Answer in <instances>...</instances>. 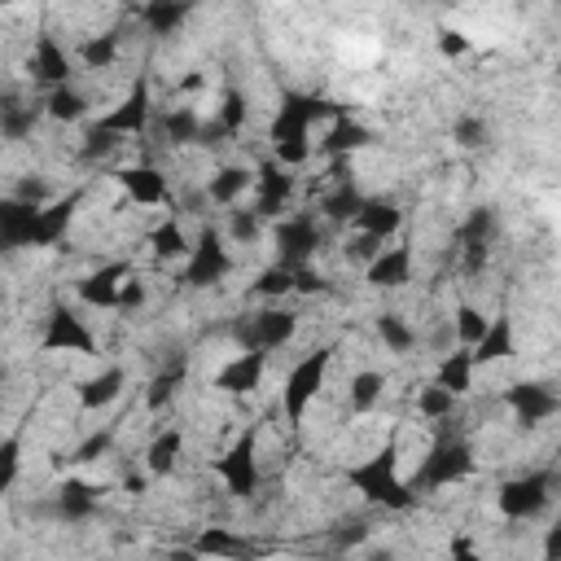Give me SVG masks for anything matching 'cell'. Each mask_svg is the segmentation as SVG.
<instances>
[{
  "label": "cell",
  "mask_w": 561,
  "mask_h": 561,
  "mask_svg": "<svg viewBox=\"0 0 561 561\" xmlns=\"http://www.w3.org/2000/svg\"><path fill=\"white\" fill-rule=\"evenodd\" d=\"M473 355H469V346H451L447 355H438V364H434V386H443L447 394H456V399H465L469 390H473Z\"/></svg>",
  "instance_id": "30"
},
{
  "label": "cell",
  "mask_w": 561,
  "mask_h": 561,
  "mask_svg": "<svg viewBox=\"0 0 561 561\" xmlns=\"http://www.w3.org/2000/svg\"><path fill=\"white\" fill-rule=\"evenodd\" d=\"M351 228L386 245L390 237H399V232H403V206H399V202H390V197H368V193H364V202H359V210H355Z\"/></svg>",
  "instance_id": "21"
},
{
  "label": "cell",
  "mask_w": 561,
  "mask_h": 561,
  "mask_svg": "<svg viewBox=\"0 0 561 561\" xmlns=\"http://www.w3.org/2000/svg\"><path fill=\"white\" fill-rule=\"evenodd\" d=\"M250 188H254V167H245V162H224L215 175H206L202 197H206V206H224V210H232V206L245 202Z\"/></svg>",
  "instance_id": "20"
},
{
  "label": "cell",
  "mask_w": 561,
  "mask_h": 561,
  "mask_svg": "<svg viewBox=\"0 0 561 561\" xmlns=\"http://www.w3.org/2000/svg\"><path fill=\"white\" fill-rule=\"evenodd\" d=\"M473 465H478L473 443H469L465 434H443V438L421 456L416 473L403 478V482H408V491L421 500V495H430V491H443V486L465 482V478L473 473Z\"/></svg>",
  "instance_id": "2"
},
{
  "label": "cell",
  "mask_w": 561,
  "mask_h": 561,
  "mask_svg": "<svg viewBox=\"0 0 561 561\" xmlns=\"http://www.w3.org/2000/svg\"><path fill=\"white\" fill-rule=\"evenodd\" d=\"M456 408H460V399H456V394H447V390H443V386H434V381H425V386L416 390V416H421V421H430V425H438V421L456 416Z\"/></svg>",
  "instance_id": "39"
},
{
  "label": "cell",
  "mask_w": 561,
  "mask_h": 561,
  "mask_svg": "<svg viewBox=\"0 0 561 561\" xmlns=\"http://www.w3.org/2000/svg\"><path fill=\"white\" fill-rule=\"evenodd\" d=\"M171 561H202V552L188 543V548H175V552H171Z\"/></svg>",
  "instance_id": "47"
},
{
  "label": "cell",
  "mask_w": 561,
  "mask_h": 561,
  "mask_svg": "<svg viewBox=\"0 0 561 561\" xmlns=\"http://www.w3.org/2000/svg\"><path fill=\"white\" fill-rule=\"evenodd\" d=\"M329 364H333V346H311L302 359L289 364V373H285V381H280V408H285L289 425H298V421L307 416V408L316 403V394L324 390Z\"/></svg>",
  "instance_id": "3"
},
{
  "label": "cell",
  "mask_w": 561,
  "mask_h": 561,
  "mask_svg": "<svg viewBox=\"0 0 561 561\" xmlns=\"http://www.w3.org/2000/svg\"><path fill=\"white\" fill-rule=\"evenodd\" d=\"M35 245H44L39 206L18 202L13 193L0 197V250H35Z\"/></svg>",
  "instance_id": "16"
},
{
  "label": "cell",
  "mask_w": 561,
  "mask_h": 561,
  "mask_svg": "<svg viewBox=\"0 0 561 561\" xmlns=\"http://www.w3.org/2000/svg\"><path fill=\"white\" fill-rule=\"evenodd\" d=\"M193 548L202 552V561H259L263 557V543L232 530V526H206L193 535Z\"/></svg>",
  "instance_id": "19"
},
{
  "label": "cell",
  "mask_w": 561,
  "mask_h": 561,
  "mask_svg": "<svg viewBox=\"0 0 561 561\" xmlns=\"http://www.w3.org/2000/svg\"><path fill=\"white\" fill-rule=\"evenodd\" d=\"M70 57H75L83 70H92V75L114 70L118 57H123V35H118V31H92V35H83V39L70 48Z\"/></svg>",
  "instance_id": "25"
},
{
  "label": "cell",
  "mask_w": 561,
  "mask_h": 561,
  "mask_svg": "<svg viewBox=\"0 0 561 561\" xmlns=\"http://www.w3.org/2000/svg\"><path fill=\"white\" fill-rule=\"evenodd\" d=\"M359 202H364V193H359L351 180H337L333 188H324V193H320V210H316V219L351 224V219H355V210H359Z\"/></svg>",
  "instance_id": "33"
},
{
  "label": "cell",
  "mask_w": 561,
  "mask_h": 561,
  "mask_svg": "<svg viewBox=\"0 0 561 561\" xmlns=\"http://www.w3.org/2000/svg\"><path fill=\"white\" fill-rule=\"evenodd\" d=\"M412 263H416V250L412 241H399V245H381V254L364 267V280L373 289H403L412 280Z\"/></svg>",
  "instance_id": "22"
},
{
  "label": "cell",
  "mask_w": 561,
  "mask_h": 561,
  "mask_svg": "<svg viewBox=\"0 0 561 561\" xmlns=\"http://www.w3.org/2000/svg\"><path fill=\"white\" fill-rule=\"evenodd\" d=\"M39 346H44V351H70V355H101L92 329L83 324V316H79L75 307H66V302H57V307L48 311Z\"/></svg>",
  "instance_id": "14"
},
{
  "label": "cell",
  "mask_w": 561,
  "mask_h": 561,
  "mask_svg": "<svg viewBox=\"0 0 561 561\" xmlns=\"http://www.w3.org/2000/svg\"><path fill=\"white\" fill-rule=\"evenodd\" d=\"M131 272H136L131 259H110V263H101L75 280V298L92 311H118V294H123V280Z\"/></svg>",
  "instance_id": "12"
},
{
  "label": "cell",
  "mask_w": 561,
  "mask_h": 561,
  "mask_svg": "<svg viewBox=\"0 0 561 561\" xmlns=\"http://www.w3.org/2000/svg\"><path fill=\"white\" fill-rule=\"evenodd\" d=\"M145 241H149V254H153L158 263H184L188 250H193V237H188V228H184L175 215L158 219V224L145 232Z\"/></svg>",
  "instance_id": "27"
},
{
  "label": "cell",
  "mask_w": 561,
  "mask_h": 561,
  "mask_svg": "<svg viewBox=\"0 0 561 561\" xmlns=\"http://www.w3.org/2000/svg\"><path fill=\"white\" fill-rule=\"evenodd\" d=\"M0 386H4V381H0Z\"/></svg>",
  "instance_id": "48"
},
{
  "label": "cell",
  "mask_w": 561,
  "mask_h": 561,
  "mask_svg": "<svg viewBox=\"0 0 561 561\" xmlns=\"http://www.w3.org/2000/svg\"><path fill=\"white\" fill-rule=\"evenodd\" d=\"M18 473H22V438L9 434V438H0V491H9L18 482Z\"/></svg>",
  "instance_id": "43"
},
{
  "label": "cell",
  "mask_w": 561,
  "mask_h": 561,
  "mask_svg": "<svg viewBox=\"0 0 561 561\" xmlns=\"http://www.w3.org/2000/svg\"><path fill=\"white\" fill-rule=\"evenodd\" d=\"M298 324H302V320H298L294 307L267 302V307L250 311V320L237 324V342H241V351H263V355H272V351H285V346L298 337Z\"/></svg>",
  "instance_id": "4"
},
{
  "label": "cell",
  "mask_w": 561,
  "mask_h": 561,
  "mask_svg": "<svg viewBox=\"0 0 561 561\" xmlns=\"http://www.w3.org/2000/svg\"><path fill=\"white\" fill-rule=\"evenodd\" d=\"M364 145H373V131H368L359 118L337 114V118L324 127V140H316V153H324V158H351V153L364 149Z\"/></svg>",
  "instance_id": "26"
},
{
  "label": "cell",
  "mask_w": 561,
  "mask_h": 561,
  "mask_svg": "<svg viewBox=\"0 0 561 561\" xmlns=\"http://www.w3.org/2000/svg\"><path fill=\"white\" fill-rule=\"evenodd\" d=\"M500 399L513 408V421H522L526 430H530V425L552 421V416H557V408H561L557 390H552V386H543V381H513Z\"/></svg>",
  "instance_id": "17"
},
{
  "label": "cell",
  "mask_w": 561,
  "mask_h": 561,
  "mask_svg": "<svg viewBox=\"0 0 561 561\" xmlns=\"http://www.w3.org/2000/svg\"><path fill=\"white\" fill-rule=\"evenodd\" d=\"M469 48H473V39H469L465 31H451V26L438 31V53H443V57H465Z\"/></svg>",
  "instance_id": "45"
},
{
  "label": "cell",
  "mask_w": 561,
  "mask_h": 561,
  "mask_svg": "<svg viewBox=\"0 0 561 561\" xmlns=\"http://www.w3.org/2000/svg\"><path fill=\"white\" fill-rule=\"evenodd\" d=\"M153 118H158V105H153V83H149V75H140V79H131L127 96H123L114 110H105V114L96 118V127H101V131H110L114 140H123V145H127V136H145V131L153 127Z\"/></svg>",
  "instance_id": "7"
},
{
  "label": "cell",
  "mask_w": 561,
  "mask_h": 561,
  "mask_svg": "<svg viewBox=\"0 0 561 561\" xmlns=\"http://www.w3.org/2000/svg\"><path fill=\"white\" fill-rule=\"evenodd\" d=\"M451 136H456L460 149H478V145L491 140V127H486V118H478V114H460L456 127H451Z\"/></svg>",
  "instance_id": "42"
},
{
  "label": "cell",
  "mask_w": 561,
  "mask_h": 561,
  "mask_svg": "<svg viewBox=\"0 0 561 561\" xmlns=\"http://www.w3.org/2000/svg\"><path fill=\"white\" fill-rule=\"evenodd\" d=\"M263 373H267V355L263 351H237L215 377H210V390L219 394H232V399H245L263 386Z\"/></svg>",
  "instance_id": "18"
},
{
  "label": "cell",
  "mask_w": 561,
  "mask_h": 561,
  "mask_svg": "<svg viewBox=\"0 0 561 561\" xmlns=\"http://www.w3.org/2000/svg\"><path fill=\"white\" fill-rule=\"evenodd\" d=\"M399 434H390L377 451H368L359 465H351L346 469V482L368 500V504H381V508H390V513H408V508H416L421 500L408 491V482H403V473H399Z\"/></svg>",
  "instance_id": "1"
},
{
  "label": "cell",
  "mask_w": 561,
  "mask_h": 561,
  "mask_svg": "<svg viewBox=\"0 0 561 561\" xmlns=\"http://www.w3.org/2000/svg\"><path fill=\"white\" fill-rule=\"evenodd\" d=\"M180 460H184V430L180 425L158 430L145 447V473L149 478H171L180 469Z\"/></svg>",
  "instance_id": "28"
},
{
  "label": "cell",
  "mask_w": 561,
  "mask_h": 561,
  "mask_svg": "<svg viewBox=\"0 0 561 561\" xmlns=\"http://www.w3.org/2000/svg\"><path fill=\"white\" fill-rule=\"evenodd\" d=\"M232 272V250L224 241V232L215 224H206L197 237H193V250L184 259V285L188 289H210L219 285L224 276Z\"/></svg>",
  "instance_id": "9"
},
{
  "label": "cell",
  "mask_w": 561,
  "mask_h": 561,
  "mask_svg": "<svg viewBox=\"0 0 561 561\" xmlns=\"http://www.w3.org/2000/svg\"><path fill=\"white\" fill-rule=\"evenodd\" d=\"M552 482H557L552 469H530L522 478L500 482V491H495L500 517H508V522H535L552 504Z\"/></svg>",
  "instance_id": "6"
},
{
  "label": "cell",
  "mask_w": 561,
  "mask_h": 561,
  "mask_svg": "<svg viewBox=\"0 0 561 561\" xmlns=\"http://www.w3.org/2000/svg\"><path fill=\"white\" fill-rule=\"evenodd\" d=\"M342 254L368 267V263H373V259L381 254V241H373V237H364V232H351V237H346V250H342Z\"/></svg>",
  "instance_id": "44"
},
{
  "label": "cell",
  "mask_w": 561,
  "mask_h": 561,
  "mask_svg": "<svg viewBox=\"0 0 561 561\" xmlns=\"http://www.w3.org/2000/svg\"><path fill=\"white\" fill-rule=\"evenodd\" d=\"M473 355V368H486V364H500V359H513L517 355V333H513V316L508 311H495L486 316V333L469 346Z\"/></svg>",
  "instance_id": "23"
},
{
  "label": "cell",
  "mask_w": 561,
  "mask_h": 561,
  "mask_svg": "<svg viewBox=\"0 0 561 561\" xmlns=\"http://www.w3.org/2000/svg\"><path fill=\"white\" fill-rule=\"evenodd\" d=\"M259 434H263V425H245L228 443V451L215 460V473H219L224 491L237 495V500H250L259 491Z\"/></svg>",
  "instance_id": "5"
},
{
  "label": "cell",
  "mask_w": 561,
  "mask_h": 561,
  "mask_svg": "<svg viewBox=\"0 0 561 561\" xmlns=\"http://www.w3.org/2000/svg\"><path fill=\"white\" fill-rule=\"evenodd\" d=\"M373 329H377V337H381V346H386L390 355H412L416 342H421V333H416L399 311H377Z\"/></svg>",
  "instance_id": "35"
},
{
  "label": "cell",
  "mask_w": 561,
  "mask_h": 561,
  "mask_svg": "<svg viewBox=\"0 0 561 561\" xmlns=\"http://www.w3.org/2000/svg\"><path fill=\"white\" fill-rule=\"evenodd\" d=\"M136 18L145 22L149 35H175V26L188 18V4H171V0H153V4H140Z\"/></svg>",
  "instance_id": "37"
},
{
  "label": "cell",
  "mask_w": 561,
  "mask_h": 561,
  "mask_svg": "<svg viewBox=\"0 0 561 561\" xmlns=\"http://www.w3.org/2000/svg\"><path fill=\"white\" fill-rule=\"evenodd\" d=\"M114 184L123 188V202L127 206H167L171 202V180L158 162L140 158V162H127V167H114L110 171Z\"/></svg>",
  "instance_id": "11"
},
{
  "label": "cell",
  "mask_w": 561,
  "mask_h": 561,
  "mask_svg": "<svg viewBox=\"0 0 561 561\" xmlns=\"http://www.w3.org/2000/svg\"><path fill=\"white\" fill-rule=\"evenodd\" d=\"M294 193H298V180H294V171H285V167H276L272 158H263L259 167H254V188H250V210L267 224H276L280 215H289L285 206L294 202Z\"/></svg>",
  "instance_id": "10"
},
{
  "label": "cell",
  "mask_w": 561,
  "mask_h": 561,
  "mask_svg": "<svg viewBox=\"0 0 561 561\" xmlns=\"http://www.w3.org/2000/svg\"><path fill=\"white\" fill-rule=\"evenodd\" d=\"M451 333H456V346H473V342L486 333V311H482L478 302L460 298L456 311H451Z\"/></svg>",
  "instance_id": "40"
},
{
  "label": "cell",
  "mask_w": 561,
  "mask_h": 561,
  "mask_svg": "<svg viewBox=\"0 0 561 561\" xmlns=\"http://www.w3.org/2000/svg\"><path fill=\"white\" fill-rule=\"evenodd\" d=\"M561 557V526H548L543 535V561H557Z\"/></svg>",
  "instance_id": "46"
},
{
  "label": "cell",
  "mask_w": 561,
  "mask_h": 561,
  "mask_svg": "<svg viewBox=\"0 0 561 561\" xmlns=\"http://www.w3.org/2000/svg\"><path fill=\"white\" fill-rule=\"evenodd\" d=\"M123 390H127V368H123V364H105L101 373L75 381V399H79L83 412H101V408L118 403Z\"/></svg>",
  "instance_id": "24"
},
{
  "label": "cell",
  "mask_w": 561,
  "mask_h": 561,
  "mask_svg": "<svg viewBox=\"0 0 561 561\" xmlns=\"http://www.w3.org/2000/svg\"><path fill=\"white\" fill-rule=\"evenodd\" d=\"M39 118H44V101H0V136L4 140H26Z\"/></svg>",
  "instance_id": "34"
},
{
  "label": "cell",
  "mask_w": 561,
  "mask_h": 561,
  "mask_svg": "<svg viewBox=\"0 0 561 561\" xmlns=\"http://www.w3.org/2000/svg\"><path fill=\"white\" fill-rule=\"evenodd\" d=\"M219 232H224L228 245H254V241H263L267 224H263L250 206H232V210H228V224H224Z\"/></svg>",
  "instance_id": "38"
},
{
  "label": "cell",
  "mask_w": 561,
  "mask_h": 561,
  "mask_svg": "<svg viewBox=\"0 0 561 561\" xmlns=\"http://www.w3.org/2000/svg\"><path fill=\"white\" fill-rule=\"evenodd\" d=\"M88 114H92V96H88L83 88H75V83H61V88L44 92V118H48V123L75 127V123H83Z\"/></svg>",
  "instance_id": "29"
},
{
  "label": "cell",
  "mask_w": 561,
  "mask_h": 561,
  "mask_svg": "<svg viewBox=\"0 0 561 561\" xmlns=\"http://www.w3.org/2000/svg\"><path fill=\"white\" fill-rule=\"evenodd\" d=\"M153 127L162 131V140H167L171 149H184V145H197V136H202V114H197L193 105H167V110H158Z\"/></svg>",
  "instance_id": "31"
},
{
  "label": "cell",
  "mask_w": 561,
  "mask_h": 561,
  "mask_svg": "<svg viewBox=\"0 0 561 561\" xmlns=\"http://www.w3.org/2000/svg\"><path fill=\"white\" fill-rule=\"evenodd\" d=\"M381 399H386V373H377V368H355L351 381H346V408H351V416H368Z\"/></svg>",
  "instance_id": "32"
},
{
  "label": "cell",
  "mask_w": 561,
  "mask_h": 561,
  "mask_svg": "<svg viewBox=\"0 0 561 561\" xmlns=\"http://www.w3.org/2000/svg\"><path fill=\"white\" fill-rule=\"evenodd\" d=\"M245 294H250V298H263V307L289 298V294H294V267H285V263H267V267L250 280Z\"/></svg>",
  "instance_id": "36"
},
{
  "label": "cell",
  "mask_w": 561,
  "mask_h": 561,
  "mask_svg": "<svg viewBox=\"0 0 561 561\" xmlns=\"http://www.w3.org/2000/svg\"><path fill=\"white\" fill-rule=\"evenodd\" d=\"M491 237H495V215L478 206L460 228H456V263L465 276H478L491 263Z\"/></svg>",
  "instance_id": "15"
},
{
  "label": "cell",
  "mask_w": 561,
  "mask_h": 561,
  "mask_svg": "<svg viewBox=\"0 0 561 561\" xmlns=\"http://www.w3.org/2000/svg\"><path fill=\"white\" fill-rule=\"evenodd\" d=\"M272 245H276V263L285 267H307L320 250V219L316 210H289L272 224Z\"/></svg>",
  "instance_id": "8"
},
{
  "label": "cell",
  "mask_w": 561,
  "mask_h": 561,
  "mask_svg": "<svg viewBox=\"0 0 561 561\" xmlns=\"http://www.w3.org/2000/svg\"><path fill=\"white\" fill-rule=\"evenodd\" d=\"M180 381H184V368H162L149 386H145V408L149 412H162V408H171L175 403V394H180Z\"/></svg>",
  "instance_id": "41"
},
{
  "label": "cell",
  "mask_w": 561,
  "mask_h": 561,
  "mask_svg": "<svg viewBox=\"0 0 561 561\" xmlns=\"http://www.w3.org/2000/svg\"><path fill=\"white\" fill-rule=\"evenodd\" d=\"M75 66V57H70V48L53 35V31H39L35 35V48H31V57H26V79L35 83V88H61V83H70V70Z\"/></svg>",
  "instance_id": "13"
}]
</instances>
